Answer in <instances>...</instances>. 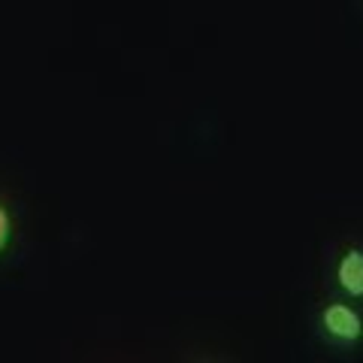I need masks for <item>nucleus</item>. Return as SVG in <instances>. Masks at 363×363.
Returning <instances> with one entry per match:
<instances>
[{"instance_id": "nucleus-1", "label": "nucleus", "mask_w": 363, "mask_h": 363, "mask_svg": "<svg viewBox=\"0 0 363 363\" xmlns=\"http://www.w3.org/2000/svg\"><path fill=\"white\" fill-rule=\"evenodd\" d=\"M321 327H324L327 336L336 339V342H342V345L357 342V339L363 336L360 315L345 303H330L327 306V309L321 312Z\"/></svg>"}, {"instance_id": "nucleus-2", "label": "nucleus", "mask_w": 363, "mask_h": 363, "mask_svg": "<svg viewBox=\"0 0 363 363\" xmlns=\"http://www.w3.org/2000/svg\"><path fill=\"white\" fill-rule=\"evenodd\" d=\"M336 279L345 294L363 300V252L360 248H348L342 255V260H339V267H336Z\"/></svg>"}, {"instance_id": "nucleus-3", "label": "nucleus", "mask_w": 363, "mask_h": 363, "mask_svg": "<svg viewBox=\"0 0 363 363\" xmlns=\"http://www.w3.org/2000/svg\"><path fill=\"white\" fill-rule=\"evenodd\" d=\"M9 242V212L4 209V203H0V252L6 248Z\"/></svg>"}]
</instances>
